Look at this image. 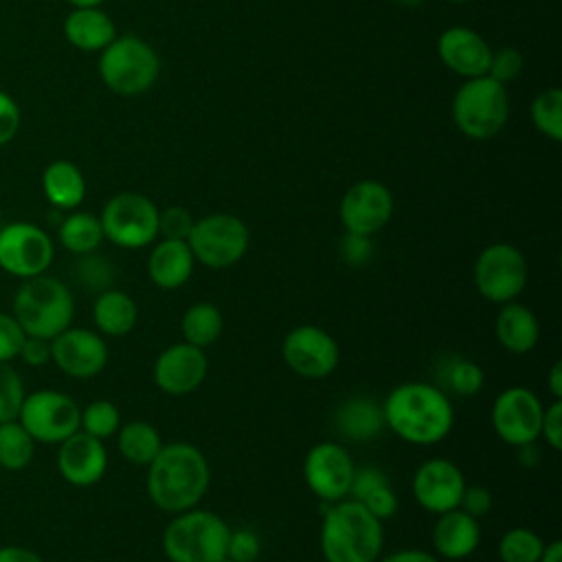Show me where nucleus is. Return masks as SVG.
I'll use <instances>...</instances> for the list:
<instances>
[{"label":"nucleus","mask_w":562,"mask_h":562,"mask_svg":"<svg viewBox=\"0 0 562 562\" xmlns=\"http://www.w3.org/2000/svg\"><path fill=\"white\" fill-rule=\"evenodd\" d=\"M384 428L413 446L443 441L454 426V408L448 393L422 380L402 382L382 402Z\"/></svg>","instance_id":"obj_1"},{"label":"nucleus","mask_w":562,"mask_h":562,"mask_svg":"<svg viewBox=\"0 0 562 562\" xmlns=\"http://www.w3.org/2000/svg\"><path fill=\"white\" fill-rule=\"evenodd\" d=\"M211 483L204 452L189 441L162 443L147 465V496L169 514L198 507Z\"/></svg>","instance_id":"obj_2"},{"label":"nucleus","mask_w":562,"mask_h":562,"mask_svg":"<svg viewBox=\"0 0 562 562\" xmlns=\"http://www.w3.org/2000/svg\"><path fill=\"white\" fill-rule=\"evenodd\" d=\"M325 562H375L384 547V527L360 501L327 505L318 536Z\"/></svg>","instance_id":"obj_3"},{"label":"nucleus","mask_w":562,"mask_h":562,"mask_svg":"<svg viewBox=\"0 0 562 562\" xmlns=\"http://www.w3.org/2000/svg\"><path fill=\"white\" fill-rule=\"evenodd\" d=\"M11 314L26 336L53 340L72 325L75 296L61 279L44 272L22 281L13 296Z\"/></svg>","instance_id":"obj_4"},{"label":"nucleus","mask_w":562,"mask_h":562,"mask_svg":"<svg viewBox=\"0 0 562 562\" xmlns=\"http://www.w3.org/2000/svg\"><path fill=\"white\" fill-rule=\"evenodd\" d=\"M231 527L209 509L178 512L162 531V553L169 562H217L226 555Z\"/></svg>","instance_id":"obj_5"},{"label":"nucleus","mask_w":562,"mask_h":562,"mask_svg":"<svg viewBox=\"0 0 562 562\" xmlns=\"http://www.w3.org/2000/svg\"><path fill=\"white\" fill-rule=\"evenodd\" d=\"M160 72L158 53L138 35H116L99 55V75L121 97L147 92Z\"/></svg>","instance_id":"obj_6"},{"label":"nucleus","mask_w":562,"mask_h":562,"mask_svg":"<svg viewBox=\"0 0 562 562\" xmlns=\"http://www.w3.org/2000/svg\"><path fill=\"white\" fill-rule=\"evenodd\" d=\"M452 119L461 134L474 140L496 136L509 119V94L490 75L465 79L452 99Z\"/></svg>","instance_id":"obj_7"},{"label":"nucleus","mask_w":562,"mask_h":562,"mask_svg":"<svg viewBox=\"0 0 562 562\" xmlns=\"http://www.w3.org/2000/svg\"><path fill=\"white\" fill-rule=\"evenodd\" d=\"M187 244L195 261L206 268L222 270L246 257L250 231L246 222L233 213H211L193 222Z\"/></svg>","instance_id":"obj_8"},{"label":"nucleus","mask_w":562,"mask_h":562,"mask_svg":"<svg viewBox=\"0 0 562 562\" xmlns=\"http://www.w3.org/2000/svg\"><path fill=\"white\" fill-rule=\"evenodd\" d=\"M158 206L147 195L121 191L101 209L103 237L119 248H145L158 237Z\"/></svg>","instance_id":"obj_9"},{"label":"nucleus","mask_w":562,"mask_h":562,"mask_svg":"<svg viewBox=\"0 0 562 562\" xmlns=\"http://www.w3.org/2000/svg\"><path fill=\"white\" fill-rule=\"evenodd\" d=\"M476 292L496 305L516 301L527 288L529 266L520 248L507 241H494L485 246L472 270Z\"/></svg>","instance_id":"obj_10"},{"label":"nucleus","mask_w":562,"mask_h":562,"mask_svg":"<svg viewBox=\"0 0 562 562\" xmlns=\"http://www.w3.org/2000/svg\"><path fill=\"white\" fill-rule=\"evenodd\" d=\"M79 404L61 391L40 389L24 395L18 422L24 430L42 443H61L79 430Z\"/></svg>","instance_id":"obj_11"},{"label":"nucleus","mask_w":562,"mask_h":562,"mask_svg":"<svg viewBox=\"0 0 562 562\" xmlns=\"http://www.w3.org/2000/svg\"><path fill=\"white\" fill-rule=\"evenodd\" d=\"M55 257L53 239L31 222H9L0 228V268L18 279L44 274Z\"/></svg>","instance_id":"obj_12"},{"label":"nucleus","mask_w":562,"mask_h":562,"mask_svg":"<svg viewBox=\"0 0 562 562\" xmlns=\"http://www.w3.org/2000/svg\"><path fill=\"white\" fill-rule=\"evenodd\" d=\"M281 356L288 369L299 378L323 380L336 371L340 362V347L327 329L303 323L285 334Z\"/></svg>","instance_id":"obj_13"},{"label":"nucleus","mask_w":562,"mask_h":562,"mask_svg":"<svg viewBox=\"0 0 562 562\" xmlns=\"http://www.w3.org/2000/svg\"><path fill=\"white\" fill-rule=\"evenodd\" d=\"M542 411L544 406L531 389L507 386L492 402V428L498 439L512 448L536 443L540 437Z\"/></svg>","instance_id":"obj_14"},{"label":"nucleus","mask_w":562,"mask_h":562,"mask_svg":"<svg viewBox=\"0 0 562 562\" xmlns=\"http://www.w3.org/2000/svg\"><path fill=\"white\" fill-rule=\"evenodd\" d=\"M356 463L349 450L336 441L314 443L303 459V479L307 490L323 503H336L349 496Z\"/></svg>","instance_id":"obj_15"},{"label":"nucleus","mask_w":562,"mask_h":562,"mask_svg":"<svg viewBox=\"0 0 562 562\" xmlns=\"http://www.w3.org/2000/svg\"><path fill=\"white\" fill-rule=\"evenodd\" d=\"M110 351L103 336L88 327H66L50 340V362L68 378L90 380L108 364Z\"/></svg>","instance_id":"obj_16"},{"label":"nucleus","mask_w":562,"mask_h":562,"mask_svg":"<svg viewBox=\"0 0 562 562\" xmlns=\"http://www.w3.org/2000/svg\"><path fill=\"white\" fill-rule=\"evenodd\" d=\"M338 215L347 233L373 237L393 215V195L378 180H360L345 191Z\"/></svg>","instance_id":"obj_17"},{"label":"nucleus","mask_w":562,"mask_h":562,"mask_svg":"<svg viewBox=\"0 0 562 562\" xmlns=\"http://www.w3.org/2000/svg\"><path fill=\"white\" fill-rule=\"evenodd\" d=\"M463 487L465 476L461 468L446 457H432L419 463L411 481L415 503L430 514H443L459 507Z\"/></svg>","instance_id":"obj_18"},{"label":"nucleus","mask_w":562,"mask_h":562,"mask_svg":"<svg viewBox=\"0 0 562 562\" xmlns=\"http://www.w3.org/2000/svg\"><path fill=\"white\" fill-rule=\"evenodd\" d=\"M206 373L209 360L204 349L193 347L184 340L165 347L154 360L151 369L154 384L162 393L173 397H182L200 389V384L206 380Z\"/></svg>","instance_id":"obj_19"},{"label":"nucleus","mask_w":562,"mask_h":562,"mask_svg":"<svg viewBox=\"0 0 562 562\" xmlns=\"http://www.w3.org/2000/svg\"><path fill=\"white\" fill-rule=\"evenodd\" d=\"M57 470L66 483L90 487L99 483L108 470V450L101 439L77 430L59 443Z\"/></svg>","instance_id":"obj_20"},{"label":"nucleus","mask_w":562,"mask_h":562,"mask_svg":"<svg viewBox=\"0 0 562 562\" xmlns=\"http://www.w3.org/2000/svg\"><path fill=\"white\" fill-rule=\"evenodd\" d=\"M437 53L446 68H450L454 75H461L465 79L487 75L490 59H492L490 44L474 29H468V26L446 29L439 35Z\"/></svg>","instance_id":"obj_21"},{"label":"nucleus","mask_w":562,"mask_h":562,"mask_svg":"<svg viewBox=\"0 0 562 562\" xmlns=\"http://www.w3.org/2000/svg\"><path fill=\"white\" fill-rule=\"evenodd\" d=\"M430 540L437 558L465 560L474 555L481 544L479 518H472L459 507L437 514Z\"/></svg>","instance_id":"obj_22"},{"label":"nucleus","mask_w":562,"mask_h":562,"mask_svg":"<svg viewBox=\"0 0 562 562\" xmlns=\"http://www.w3.org/2000/svg\"><path fill=\"white\" fill-rule=\"evenodd\" d=\"M193 252L182 239H158L147 257L149 281L160 290H178L193 274Z\"/></svg>","instance_id":"obj_23"},{"label":"nucleus","mask_w":562,"mask_h":562,"mask_svg":"<svg viewBox=\"0 0 562 562\" xmlns=\"http://www.w3.org/2000/svg\"><path fill=\"white\" fill-rule=\"evenodd\" d=\"M494 334L505 351L522 356L536 349L540 338V323L531 307L518 301H509L503 303L496 314Z\"/></svg>","instance_id":"obj_24"},{"label":"nucleus","mask_w":562,"mask_h":562,"mask_svg":"<svg viewBox=\"0 0 562 562\" xmlns=\"http://www.w3.org/2000/svg\"><path fill=\"white\" fill-rule=\"evenodd\" d=\"M64 35L68 44L79 50L101 53L116 37V26L101 7H86L72 9L66 15Z\"/></svg>","instance_id":"obj_25"},{"label":"nucleus","mask_w":562,"mask_h":562,"mask_svg":"<svg viewBox=\"0 0 562 562\" xmlns=\"http://www.w3.org/2000/svg\"><path fill=\"white\" fill-rule=\"evenodd\" d=\"M42 191L50 206L59 211L77 209L86 198V178L70 160H53L42 173Z\"/></svg>","instance_id":"obj_26"},{"label":"nucleus","mask_w":562,"mask_h":562,"mask_svg":"<svg viewBox=\"0 0 562 562\" xmlns=\"http://www.w3.org/2000/svg\"><path fill=\"white\" fill-rule=\"evenodd\" d=\"M92 321L99 334L114 338L127 336L138 323V305L127 292L108 288L92 303Z\"/></svg>","instance_id":"obj_27"},{"label":"nucleus","mask_w":562,"mask_h":562,"mask_svg":"<svg viewBox=\"0 0 562 562\" xmlns=\"http://www.w3.org/2000/svg\"><path fill=\"white\" fill-rule=\"evenodd\" d=\"M334 424L338 432L351 441L373 439L384 430L382 404L369 397H349L336 408Z\"/></svg>","instance_id":"obj_28"},{"label":"nucleus","mask_w":562,"mask_h":562,"mask_svg":"<svg viewBox=\"0 0 562 562\" xmlns=\"http://www.w3.org/2000/svg\"><path fill=\"white\" fill-rule=\"evenodd\" d=\"M116 448L121 457L132 465L147 468L151 459L158 454V450L162 448V439L154 424L134 419V422L121 424V428L116 430Z\"/></svg>","instance_id":"obj_29"},{"label":"nucleus","mask_w":562,"mask_h":562,"mask_svg":"<svg viewBox=\"0 0 562 562\" xmlns=\"http://www.w3.org/2000/svg\"><path fill=\"white\" fill-rule=\"evenodd\" d=\"M180 329H182V340L206 349L213 342H217V338L222 336L224 329V316L220 312V307L211 301H198L193 305H189L182 314L180 321Z\"/></svg>","instance_id":"obj_30"},{"label":"nucleus","mask_w":562,"mask_h":562,"mask_svg":"<svg viewBox=\"0 0 562 562\" xmlns=\"http://www.w3.org/2000/svg\"><path fill=\"white\" fill-rule=\"evenodd\" d=\"M57 237L59 244L72 255L94 252L105 239L99 217L88 211H72L66 215L57 228Z\"/></svg>","instance_id":"obj_31"},{"label":"nucleus","mask_w":562,"mask_h":562,"mask_svg":"<svg viewBox=\"0 0 562 562\" xmlns=\"http://www.w3.org/2000/svg\"><path fill=\"white\" fill-rule=\"evenodd\" d=\"M35 454V439L18 419L0 424V468L20 472L29 468Z\"/></svg>","instance_id":"obj_32"},{"label":"nucleus","mask_w":562,"mask_h":562,"mask_svg":"<svg viewBox=\"0 0 562 562\" xmlns=\"http://www.w3.org/2000/svg\"><path fill=\"white\" fill-rule=\"evenodd\" d=\"M531 121L540 134L551 140H562V90L547 88L531 101Z\"/></svg>","instance_id":"obj_33"},{"label":"nucleus","mask_w":562,"mask_h":562,"mask_svg":"<svg viewBox=\"0 0 562 562\" xmlns=\"http://www.w3.org/2000/svg\"><path fill=\"white\" fill-rule=\"evenodd\" d=\"M542 538L527 527H512L498 540L501 562H538L542 553Z\"/></svg>","instance_id":"obj_34"},{"label":"nucleus","mask_w":562,"mask_h":562,"mask_svg":"<svg viewBox=\"0 0 562 562\" xmlns=\"http://www.w3.org/2000/svg\"><path fill=\"white\" fill-rule=\"evenodd\" d=\"M441 382L446 391L459 395V397H474L485 382L483 369L468 358H452L446 369L441 371Z\"/></svg>","instance_id":"obj_35"},{"label":"nucleus","mask_w":562,"mask_h":562,"mask_svg":"<svg viewBox=\"0 0 562 562\" xmlns=\"http://www.w3.org/2000/svg\"><path fill=\"white\" fill-rule=\"evenodd\" d=\"M121 428V413L114 402L110 400H94L88 406L81 408L79 415V430L97 437V439H110Z\"/></svg>","instance_id":"obj_36"},{"label":"nucleus","mask_w":562,"mask_h":562,"mask_svg":"<svg viewBox=\"0 0 562 562\" xmlns=\"http://www.w3.org/2000/svg\"><path fill=\"white\" fill-rule=\"evenodd\" d=\"M81 259L75 266V277L77 281L88 288L94 290L97 294L112 288V279H114V268L108 259L99 257L97 250L88 252V255H79Z\"/></svg>","instance_id":"obj_37"},{"label":"nucleus","mask_w":562,"mask_h":562,"mask_svg":"<svg viewBox=\"0 0 562 562\" xmlns=\"http://www.w3.org/2000/svg\"><path fill=\"white\" fill-rule=\"evenodd\" d=\"M24 395L26 391L20 373L9 362H0V424L18 419Z\"/></svg>","instance_id":"obj_38"},{"label":"nucleus","mask_w":562,"mask_h":562,"mask_svg":"<svg viewBox=\"0 0 562 562\" xmlns=\"http://www.w3.org/2000/svg\"><path fill=\"white\" fill-rule=\"evenodd\" d=\"M195 217L184 206H167L158 213V235L162 239H182L187 241Z\"/></svg>","instance_id":"obj_39"},{"label":"nucleus","mask_w":562,"mask_h":562,"mask_svg":"<svg viewBox=\"0 0 562 562\" xmlns=\"http://www.w3.org/2000/svg\"><path fill=\"white\" fill-rule=\"evenodd\" d=\"M522 66H525V57L518 48H512V46H505V48H498V50H492V59H490V68H487V75L492 79H496L498 83H509L514 81L520 72H522Z\"/></svg>","instance_id":"obj_40"},{"label":"nucleus","mask_w":562,"mask_h":562,"mask_svg":"<svg viewBox=\"0 0 562 562\" xmlns=\"http://www.w3.org/2000/svg\"><path fill=\"white\" fill-rule=\"evenodd\" d=\"M259 553H261V540L252 529H248V527L231 529L228 544H226V558H231L235 562H255L259 558Z\"/></svg>","instance_id":"obj_41"},{"label":"nucleus","mask_w":562,"mask_h":562,"mask_svg":"<svg viewBox=\"0 0 562 562\" xmlns=\"http://www.w3.org/2000/svg\"><path fill=\"white\" fill-rule=\"evenodd\" d=\"M24 338L26 334L22 331L15 316L9 312H0V362L15 360Z\"/></svg>","instance_id":"obj_42"},{"label":"nucleus","mask_w":562,"mask_h":562,"mask_svg":"<svg viewBox=\"0 0 562 562\" xmlns=\"http://www.w3.org/2000/svg\"><path fill=\"white\" fill-rule=\"evenodd\" d=\"M540 437H544V443L551 450H562V400H553L549 406H544Z\"/></svg>","instance_id":"obj_43"},{"label":"nucleus","mask_w":562,"mask_h":562,"mask_svg":"<svg viewBox=\"0 0 562 562\" xmlns=\"http://www.w3.org/2000/svg\"><path fill=\"white\" fill-rule=\"evenodd\" d=\"M378 520H389L395 516L397 512V494L391 490V485H380L373 492H369L362 501H360Z\"/></svg>","instance_id":"obj_44"},{"label":"nucleus","mask_w":562,"mask_h":562,"mask_svg":"<svg viewBox=\"0 0 562 562\" xmlns=\"http://www.w3.org/2000/svg\"><path fill=\"white\" fill-rule=\"evenodd\" d=\"M492 505H494V498H492V492L487 487L465 483L461 501H459V509H463L472 518H483L485 514H490Z\"/></svg>","instance_id":"obj_45"},{"label":"nucleus","mask_w":562,"mask_h":562,"mask_svg":"<svg viewBox=\"0 0 562 562\" xmlns=\"http://www.w3.org/2000/svg\"><path fill=\"white\" fill-rule=\"evenodd\" d=\"M20 119L22 116L15 99L9 92L0 90V147L9 145L15 138L20 130Z\"/></svg>","instance_id":"obj_46"},{"label":"nucleus","mask_w":562,"mask_h":562,"mask_svg":"<svg viewBox=\"0 0 562 562\" xmlns=\"http://www.w3.org/2000/svg\"><path fill=\"white\" fill-rule=\"evenodd\" d=\"M340 255L345 259V263L349 266H362L371 259L373 255V241L367 235H353L347 233L342 244H340Z\"/></svg>","instance_id":"obj_47"},{"label":"nucleus","mask_w":562,"mask_h":562,"mask_svg":"<svg viewBox=\"0 0 562 562\" xmlns=\"http://www.w3.org/2000/svg\"><path fill=\"white\" fill-rule=\"evenodd\" d=\"M389 483V479L384 476V472L382 470H378V468H356L353 470V479H351V487H349V498H353V501H362L369 492H373L375 487H380V485H386Z\"/></svg>","instance_id":"obj_48"},{"label":"nucleus","mask_w":562,"mask_h":562,"mask_svg":"<svg viewBox=\"0 0 562 562\" xmlns=\"http://www.w3.org/2000/svg\"><path fill=\"white\" fill-rule=\"evenodd\" d=\"M18 358L26 362L29 367H44L50 362V340L37 338V336H26Z\"/></svg>","instance_id":"obj_49"},{"label":"nucleus","mask_w":562,"mask_h":562,"mask_svg":"<svg viewBox=\"0 0 562 562\" xmlns=\"http://www.w3.org/2000/svg\"><path fill=\"white\" fill-rule=\"evenodd\" d=\"M375 562H441V558L424 549H397L386 553L384 558L380 555Z\"/></svg>","instance_id":"obj_50"},{"label":"nucleus","mask_w":562,"mask_h":562,"mask_svg":"<svg viewBox=\"0 0 562 562\" xmlns=\"http://www.w3.org/2000/svg\"><path fill=\"white\" fill-rule=\"evenodd\" d=\"M0 562H44L42 555L29 547L4 544L0 547Z\"/></svg>","instance_id":"obj_51"},{"label":"nucleus","mask_w":562,"mask_h":562,"mask_svg":"<svg viewBox=\"0 0 562 562\" xmlns=\"http://www.w3.org/2000/svg\"><path fill=\"white\" fill-rule=\"evenodd\" d=\"M547 389L553 400H562V362L555 360L547 373Z\"/></svg>","instance_id":"obj_52"},{"label":"nucleus","mask_w":562,"mask_h":562,"mask_svg":"<svg viewBox=\"0 0 562 562\" xmlns=\"http://www.w3.org/2000/svg\"><path fill=\"white\" fill-rule=\"evenodd\" d=\"M538 562H562V542L560 540L547 542L542 547V553H540Z\"/></svg>","instance_id":"obj_53"},{"label":"nucleus","mask_w":562,"mask_h":562,"mask_svg":"<svg viewBox=\"0 0 562 562\" xmlns=\"http://www.w3.org/2000/svg\"><path fill=\"white\" fill-rule=\"evenodd\" d=\"M72 9H86V7H101L103 0H66Z\"/></svg>","instance_id":"obj_54"},{"label":"nucleus","mask_w":562,"mask_h":562,"mask_svg":"<svg viewBox=\"0 0 562 562\" xmlns=\"http://www.w3.org/2000/svg\"><path fill=\"white\" fill-rule=\"evenodd\" d=\"M400 7H419L422 2H426V0H395Z\"/></svg>","instance_id":"obj_55"},{"label":"nucleus","mask_w":562,"mask_h":562,"mask_svg":"<svg viewBox=\"0 0 562 562\" xmlns=\"http://www.w3.org/2000/svg\"><path fill=\"white\" fill-rule=\"evenodd\" d=\"M217 562H235V560H231V558H226V555H224V558H222V560H217Z\"/></svg>","instance_id":"obj_56"},{"label":"nucleus","mask_w":562,"mask_h":562,"mask_svg":"<svg viewBox=\"0 0 562 562\" xmlns=\"http://www.w3.org/2000/svg\"><path fill=\"white\" fill-rule=\"evenodd\" d=\"M448 2H470V0H448Z\"/></svg>","instance_id":"obj_57"},{"label":"nucleus","mask_w":562,"mask_h":562,"mask_svg":"<svg viewBox=\"0 0 562 562\" xmlns=\"http://www.w3.org/2000/svg\"><path fill=\"white\" fill-rule=\"evenodd\" d=\"M0 228H2V220H0Z\"/></svg>","instance_id":"obj_58"}]
</instances>
